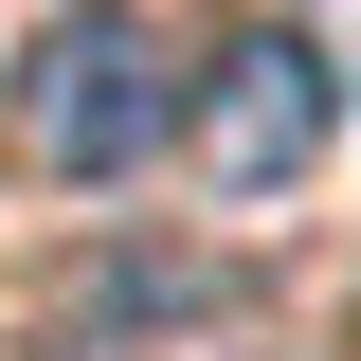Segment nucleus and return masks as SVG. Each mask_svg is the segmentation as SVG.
<instances>
[{
  "label": "nucleus",
  "instance_id": "1",
  "mask_svg": "<svg viewBox=\"0 0 361 361\" xmlns=\"http://www.w3.org/2000/svg\"><path fill=\"white\" fill-rule=\"evenodd\" d=\"M163 145L217 180V199H289V180L343 145V73H325V37H289V18H217L199 73H163Z\"/></svg>",
  "mask_w": 361,
  "mask_h": 361
},
{
  "label": "nucleus",
  "instance_id": "2",
  "mask_svg": "<svg viewBox=\"0 0 361 361\" xmlns=\"http://www.w3.org/2000/svg\"><path fill=\"white\" fill-rule=\"evenodd\" d=\"M0 145L37 180H127L163 163V37H145L127 0H73L18 37V90H0Z\"/></svg>",
  "mask_w": 361,
  "mask_h": 361
}]
</instances>
